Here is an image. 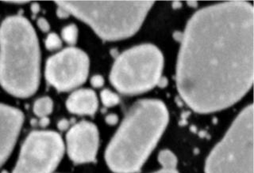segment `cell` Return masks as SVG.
<instances>
[{
  "mask_svg": "<svg viewBox=\"0 0 254 173\" xmlns=\"http://www.w3.org/2000/svg\"><path fill=\"white\" fill-rule=\"evenodd\" d=\"M64 151L61 136L54 131L32 132L22 146L13 173H52Z\"/></svg>",
  "mask_w": 254,
  "mask_h": 173,
  "instance_id": "obj_7",
  "label": "cell"
},
{
  "mask_svg": "<svg viewBox=\"0 0 254 173\" xmlns=\"http://www.w3.org/2000/svg\"><path fill=\"white\" fill-rule=\"evenodd\" d=\"M66 106L73 114L93 115L97 110V96L91 89H79L70 95Z\"/></svg>",
  "mask_w": 254,
  "mask_h": 173,
  "instance_id": "obj_11",
  "label": "cell"
},
{
  "mask_svg": "<svg viewBox=\"0 0 254 173\" xmlns=\"http://www.w3.org/2000/svg\"><path fill=\"white\" fill-rule=\"evenodd\" d=\"M116 120H117V118L115 116H110L107 117V122L110 123V124H114V123L116 122Z\"/></svg>",
  "mask_w": 254,
  "mask_h": 173,
  "instance_id": "obj_23",
  "label": "cell"
},
{
  "mask_svg": "<svg viewBox=\"0 0 254 173\" xmlns=\"http://www.w3.org/2000/svg\"><path fill=\"white\" fill-rule=\"evenodd\" d=\"M91 85L93 86L95 88H99V87L103 86L104 80L103 78L100 75H95L91 80Z\"/></svg>",
  "mask_w": 254,
  "mask_h": 173,
  "instance_id": "obj_18",
  "label": "cell"
},
{
  "mask_svg": "<svg viewBox=\"0 0 254 173\" xmlns=\"http://www.w3.org/2000/svg\"><path fill=\"white\" fill-rule=\"evenodd\" d=\"M53 109H54V102L48 96L38 99L34 103V112L41 118L47 117L53 112Z\"/></svg>",
  "mask_w": 254,
  "mask_h": 173,
  "instance_id": "obj_12",
  "label": "cell"
},
{
  "mask_svg": "<svg viewBox=\"0 0 254 173\" xmlns=\"http://www.w3.org/2000/svg\"><path fill=\"white\" fill-rule=\"evenodd\" d=\"M58 127H59L61 130H66L67 127H68V122H67V120H62L58 124Z\"/></svg>",
  "mask_w": 254,
  "mask_h": 173,
  "instance_id": "obj_20",
  "label": "cell"
},
{
  "mask_svg": "<svg viewBox=\"0 0 254 173\" xmlns=\"http://www.w3.org/2000/svg\"><path fill=\"white\" fill-rule=\"evenodd\" d=\"M62 38L68 44H75L77 41L78 30L75 25H70L64 28L62 30Z\"/></svg>",
  "mask_w": 254,
  "mask_h": 173,
  "instance_id": "obj_14",
  "label": "cell"
},
{
  "mask_svg": "<svg viewBox=\"0 0 254 173\" xmlns=\"http://www.w3.org/2000/svg\"><path fill=\"white\" fill-rule=\"evenodd\" d=\"M38 26L40 30L45 32V33L50 30V24L48 22L47 20L45 19V18H41L38 20Z\"/></svg>",
  "mask_w": 254,
  "mask_h": 173,
  "instance_id": "obj_17",
  "label": "cell"
},
{
  "mask_svg": "<svg viewBox=\"0 0 254 173\" xmlns=\"http://www.w3.org/2000/svg\"><path fill=\"white\" fill-rule=\"evenodd\" d=\"M164 59L160 50L150 44L123 52L111 70V81L125 94H137L154 87L161 80Z\"/></svg>",
  "mask_w": 254,
  "mask_h": 173,
  "instance_id": "obj_6",
  "label": "cell"
},
{
  "mask_svg": "<svg viewBox=\"0 0 254 173\" xmlns=\"http://www.w3.org/2000/svg\"><path fill=\"white\" fill-rule=\"evenodd\" d=\"M7 2H11V3H25V2H28V1H6Z\"/></svg>",
  "mask_w": 254,
  "mask_h": 173,
  "instance_id": "obj_25",
  "label": "cell"
},
{
  "mask_svg": "<svg viewBox=\"0 0 254 173\" xmlns=\"http://www.w3.org/2000/svg\"><path fill=\"white\" fill-rule=\"evenodd\" d=\"M206 173H254V107L241 112L206 161Z\"/></svg>",
  "mask_w": 254,
  "mask_h": 173,
  "instance_id": "obj_5",
  "label": "cell"
},
{
  "mask_svg": "<svg viewBox=\"0 0 254 173\" xmlns=\"http://www.w3.org/2000/svg\"><path fill=\"white\" fill-rule=\"evenodd\" d=\"M101 99L103 104L107 107H113L119 102L118 95L111 90L104 89L101 92Z\"/></svg>",
  "mask_w": 254,
  "mask_h": 173,
  "instance_id": "obj_15",
  "label": "cell"
},
{
  "mask_svg": "<svg viewBox=\"0 0 254 173\" xmlns=\"http://www.w3.org/2000/svg\"><path fill=\"white\" fill-rule=\"evenodd\" d=\"M155 173H178L176 170H162L161 171L157 172Z\"/></svg>",
  "mask_w": 254,
  "mask_h": 173,
  "instance_id": "obj_24",
  "label": "cell"
},
{
  "mask_svg": "<svg viewBox=\"0 0 254 173\" xmlns=\"http://www.w3.org/2000/svg\"><path fill=\"white\" fill-rule=\"evenodd\" d=\"M23 120L21 111L0 104V167L6 162L14 149Z\"/></svg>",
  "mask_w": 254,
  "mask_h": 173,
  "instance_id": "obj_10",
  "label": "cell"
},
{
  "mask_svg": "<svg viewBox=\"0 0 254 173\" xmlns=\"http://www.w3.org/2000/svg\"><path fill=\"white\" fill-rule=\"evenodd\" d=\"M57 14H58L60 18H67V17H69L70 15L69 12L67 11L64 8L59 6H58Z\"/></svg>",
  "mask_w": 254,
  "mask_h": 173,
  "instance_id": "obj_19",
  "label": "cell"
},
{
  "mask_svg": "<svg viewBox=\"0 0 254 173\" xmlns=\"http://www.w3.org/2000/svg\"><path fill=\"white\" fill-rule=\"evenodd\" d=\"M49 124H50V120L47 117H42V120H40V125L43 128H46Z\"/></svg>",
  "mask_w": 254,
  "mask_h": 173,
  "instance_id": "obj_21",
  "label": "cell"
},
{
  "mask_svg": "<svg viewBox=\"0 0 254 173\" xmlns=\"http://www.w3.org/2000/svg\"><path fill=\"white\" fill-rule=\"evenodd\" d=\"M89 70V59L83 51L68 47L48 59L46 78L58 91L71 90L83 84Z\"/></svg>",
  "mask_w": 254,
  "mask_h": 173,
  "instance_id": "obj_8",
  "label": "cell"
},
{
  "mask_svg": "<svg viewBox=\"0 0 254 173\" xmlns=\"http://www.w3.org/2000/svg\"><path fill=\"white\" fill-rule=\"evenodd\" d=\"M169 115L165 104L144 100L128 112L106 151L112 171L133 173L141 169L165 130Z\"/></svg>",
  "mask_w": 254,
  "mask_h": 173,
  "instance_id": "obj_2",
  "label": "cell"
},
{
  "mask_svg": "<svg viewBox=\"0 0 254 173\" xmlns=\"http://www.w3.org/2000/svg\"><path fill=\"white\" fill-rule=\"evenodd\" d=\"M254 7L215 4L191 17L183 36L177 88L195 112H217L240 100L254 81Z\"/></svg>",
  "mask_w": 254,
  "mask_h": 173,
  "instance_id": "obj_1",
  "label": "cell"
},
{
  "mask_svg": "<svg viewBox=\"0 0 254 173\" xmlns=\"http://www.w3.org/2000/svg\"><path fill=\"white\" fill-rule=\"evenodd\" d=\"M67 154L77 164L93 162L99 147V132L93 124L80 122L74 125L66 136Z\"/></svg>",
  "mask_w": 254,
  "mask_h": 173,
  "instance_id": "obj_9",
  "label": "cell"
},
{
  "mask_svg": "<svg viewBox=\"0 0 254 173\" xmlns=\"http://www.w3.org/2000/svg\"><path fill=\"white\" fill-rule=\"evenodd\" d=\"M70 15L88 24L106 41L125 39L137 31L153 1H56Z\"/></svg>",
  "mask_w": 254,
  "mask_h": 173,
  "instance_id": "obj_4",
  "label": "cell"
},
{
  "mask_svg": "<svg viewBox=\"0 0 254 173\" xmlns=\"http://www.w3.org/2000/svg\"><path fill=\"white\" fill-rule=\"evenodd\" d=\"M62 45V40L59 36L56 34H50L48 36L46 41V47L50 51L59 49Z\"/></svg>",
  "mask_w": 254,
  "mask_h": 173,
  "instance_id": "obj_16",
  "label": "cell"
},
{
  "mask_svg": "<svg viewBox=\"0 0 254 173\" xmlns=\"http://www.w3.org/2000/svg\"><path fill=\"white\" fill-rule=\"evenodd\" d=\"M31 10L33 14H37L40 11V6L38 3H33L31 6Z\"/></svg>",
  "mask_w": 254,
  "mask_h": 173,
  "instance_id": "obj_22",
  "label": "cell"
},
{
  "mask_svg": "<svg viewBox=\"0 0 254 173\" xmlns=\"http://www.w3.org/2000/svg\"><path fill=\"white\" fill-rule=\"evenodd\" d=\"M158 161L162 166L163 170H175L177 167V157L169 150L161 151L159 154Z\"/></svg>",
  "mask_w": 254,
  "mask_h": 173,
  "instance_id": "obj_13",
  "label": "cell"
},
{
  "mask_svg": "<svg viewBox=\"0 0 254 173\" xmlns=\"http://www.w3.org/2000/svg\"><path fill=\"white\" fill-rule=\"evenodd\" d=\"M40 49L34 28L22 16H11L0 27V84L13 96L26 98L40 82Z\"/></svg>",
  "mask_w": 254,
  "mask_h": 173,
  "instance_id": "obj_3",
  "label": "cell"
}]
</instances>
